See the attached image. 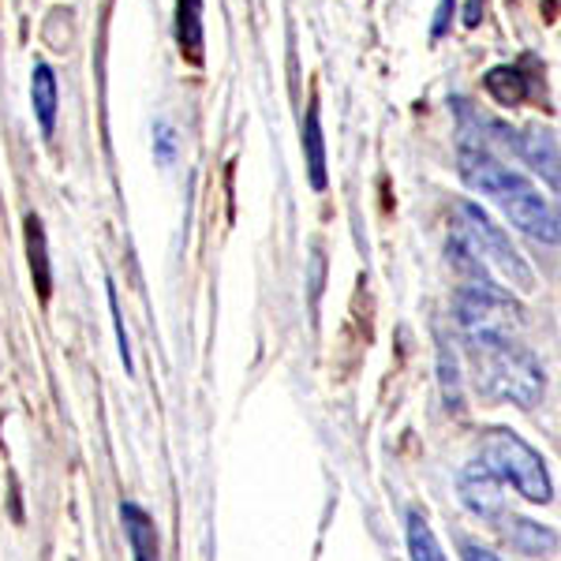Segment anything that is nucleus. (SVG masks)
<instances>
[{
	"mask_svg": "<svg viewBox=\"0 0 561 561\" xmlns=\"http://www.w3.org/2000/svg\"><path fill=\"white\" fill-rule=\"evenodd\" d=\"M457 169L472 192L491 195L502 214L524 232V237L539 240V243H561V210L554 198H547L531 184L528 176L510 169L505 161H497L491 147L460 135L457 147Z\"/></svg>",
	"mask_w": 561,
	"mask_h": 561,
	"instance_id": "nucleus-1",
	"label": "nucleus"
},
{
	"mask_svg": "<svg viewBox=\"0 0 561 561\" xmlns=\"http://www.w3.org/2000/svg\"><path fill=\"white\" fill-rule=\"evenodd\" d=\"M476 364V382L491 401L536 409L547 393L539 359L517 341H494V345H468Z\"/></svg>",
	"mask_w": 561,
	"mask_h": 561,
	"instance_id": "nucleus-2",
	"label": "nucleus"
},
{
	"mask_svg": "<svg viewBox=\"0 0 561 561\" xmlns=\"http://www.w3.org/2000/svg\"><path fill=\"white\" fill-rule=\"evenodd\" d=\"M454 210H457L454 232L468 243V251L483 262L486 274L494 270V274L502 277L505 285L517 288V293H536V274H531L528 259L513 248L510 232H505L502 225L483 210V206L468 203V198H460Z\"/></svg>",
	"mask_w": 561,
	"mask_h": 561,
	"instance_id": "nucleus-3",
	"label": "nucleus"
},
{
	"mask_svg": "<svg viewBox=\"0 0 561 561\" xmlns=\"http://www.w3.org/2000/svg\"><path fill=\"white\" fill-rule=\"evenodd\" d=\"M479 460H483L502 483H510L520 497H528V502L547 505L550 497H554V483H550L547 465H542V457L520 438V434H513L505 427H491L483 434Z\"/></svg>",
	"mask_w": 561,
	"mask_h": 561,
	"instance_id": "nucleus-4",
	"label": "nucleus"
},
{
	"mask_svg": "<svg viewBox=\"0 0 561 561\" xmlns=\"http://www.w3.org/2000/svg\"><path fill=\"white\" fill-rule=\"evenodd\" d=\"M454 319L468 345H494L517 337L524 314L497 285H460L454 296Z\"/></svg>",
	"mask_w": 561,
	"mask_h": 561,
	"instance_id": "nucleus-5",
	"label": "nucleus"
},
{
	"mask_svg": "<svg viewBox=\"0 0 561 561\" xmlns=\"http://www.w3.org/2000/svg\"><path fill=\"white\" fill-rule=\"evenodd\" d=\"M483 128L494 131L497 142H505L524 165H531L539 173V180H547L554 192H561V147L554 142V135L542 131V128H528V131H517V128H505L497 121H486L483 116Z\"/></svg>",
	"mask_w": 561,
	"mask_h": 561,
	"instance_id": "nucleus-6",
	"label": "nucleus"
},
{
	"mask_svg": "<svg viewBox=\"0 0 561 561\" xmlns=\"http://www.w3.org/2000/svg\"><path fill=\"white\" fill-rule=\"evenodd\" d=\"M457 491H460V502L468 505V513H476L479 520H491V524L505 520L502 479H497L483 460H472V465L460 468Z\"/></svg>",
	"mask_w": 561,
	"mask_h": 561,
	"instance_id": "nucleus-7",
	"label": "nucleus"
},
{
	"mask_svg": "<svg viewBox=\"0 0 561 561\" xmlns=\"http://www.w3.org/2000/svg\"><path fill=\"white\" fill-rule=\"evenodd\" d=\"M121 524H124V531H128L135 561H161V554H158V528H153L147 510H139L135 502H121Z\"/></svg>",
	"mask_w": 561,
	"mask_h": 561,
	"instance_id": "nucleus-8",
	"label": "nucleus"
},
{
	"mask_svg": "<svg viewBox=\"0 0 561 561\" xmlns=\"http://www.w3.org/2000/svg\"><path fill=\"white\" fill-rule=\"evenodd\" d=\"M26 262H31V277L34 288H38V300H49L53 296V270H49V243H45V229L34 214H26Z\"/></svg>",
	"mask_w": 561,
	"mask_h": 561,
	"instance_id": "nucleus-9",
	"label": "nucleus"
},
{
	"mask_svg": "<svg viewBox=\"0 0 561 561\" xmlns=\"http://www.w3.org/2000/svg\"><path fill=\"white\" fill-rule=\"evenodd\" d=\"M300 139H304V158H307V180H311L314 192H325V187H330V173H325V139H322L319 105L307 108Z\"/></svg>",
	"mask_w": 561,
	"mask_h": 561,
	"instance_id": "nucleus-10",
	"label": "nucleus"
},
{
	"mask_svg": "<svg viewBox=\"0 0 561 561\" xmlns=\"http://www.w3.org/2000/svg\"><path fill=\"white\" fill-rule=\"evenodd\" d=\"M31 105L42 124V135H53V128H57V108H60V87H57V76H53L49 65H34Z\"/></svg>",
	"mask_w": 561,
	"mask_h": 561,
	"instance_id": "nucleus-11",
	"label": "nucleus"
},
{
	"mask_svg": "<svg viewBox=\"0 0 561 561\" xmlns=\"http://www.w3.org/2000/svg\"><path fill=\"white\" fill-rule=\"evenodd\" d=\"M483 87H486V94H491L497 105H520L524 98H528V90H531L528 76H524L517 65H497V68H491L483 76Z\"/></svg>",
	"mask_w": 561,
	"mask_h": 561,
	"instance_id": "nucleus-12",
	"label": "nucleus"
},
{
	"mask_svg": "<svg viewBox=\"0 0 561 561\" xmlns=\"http://www.w3.org/2000/svg\"><path fill=\"white\" fill-rule=\"evenodd\" d=\"M176 42L187 60H203V0H176Z\"/></svg>",
	"mask_w": 561,
	"mask_h": 561,
	"instance_id": "nucleus-13",
	"label": "nucleus"
},
{
	"mask_svg": "<svg viewBox=\"0 0 561 561\" xmlns=\"http://www.w3.org/2000/svg\"><path fill=\"white\" fill-rule=\"evenodd\" d=\"M505 536H510L513 547L520 550V554H550V550L558 547V536L550 528H542L536 520H524V517H510V528H505Z\"/></svg>",
	"mask_w": 561,
	"mask_h": 561,
	"instance_id": "nucleus-14",
	"label": "nucleus"
},
{
	"mask_svg": "<svg viewBox=\"0 0 561 561\" xmlns=\"http://www.w3.org/2000/svg\"><path fill=\"white\" fill-rule=\"evenodd\" d=\"M409 554H412V561H449L438 536H434V528L427 524V517L415 510L409 513Z\"/></svg>",
	"mask_w": 561,
	"mask_h": 561,
	"instance_id": "nucleus-15",
	"label": "nucleus"
},
{
	"mask_svg": "<svg viewBox=\"0 0 561 561\" xmlns=\"http://www.w3.org/2000/svg\"><path fill=\"white\" fill-rule=\"evenodd\" d=\"M438 375H442V397H446V409L465 412V393H460V378H457V356L449 345H438Z\"/></svg>",
	"mask_w": 561,
	"mask_h": 561,
	"instance_id": "nucleus-16",
	"label": "nucleus"
},
{
	"mask_svg": "<svg viewBox=\"0 0 561 561\" xmlns=\"http://www.w3.org/2000/svg\"><path fill=\"white\" fill-rule=\"evenodd\" d=\"M108 311H113V330H116V348H121V359H124V370H135V359H131V345H128V325H124V314H121V300H116V288L108 285Z\"/></svg>",
	"mask_w": 561,
	"mask_h": 561,
	"instance_id": "nucleus-17",
	"label": "nucleus"
},
{
	"mask_svg": "<svg viewBox=\"0 0 561 561\" xmlns=\"http://www.w3.org/2000/svg\"><path fill=\"white\" fill-rule=\"evenodd\" d=\"M153 142H158V161L161 165H169V161L176 158V131L169 128L165 121L153 124Z\"/></svg>",
	"mask_w": 561,
	"mask_h": 561,
	"instance_id": "nucleus-18",
	"label": "nucleus"
},
{
	"mask_svg": "<svg viewBox=\"0 0 561 561\" xmlns=\"http://www.w3.org/2000/svg\"><path fill=\"white\" fill-rule=\"evenodd\" d=\"M454 8L457 0H438V12H434V26H431V38L438 42L442 34L449 31V23H454Z\"/></svg>",
	"mask_w": 561,
	"mask_h": 561,
	"instance_id": "nucleus-19",
	"label": "nucleus"
},
{
	"mask_svg": "<svg viewBox=\"0 0 561 561\" xmlns=\"http://www.w3.org/2000/svg\"><path fill=\"white\" fill-rule=\"evenodd\" d=\"M483 4H486V0H468V4H465V26H479V20H483Z\"/></svg>",
	"mask_w": 561,
	"mask_h": 561,
	"instance_id": "nucleus-20",
	"label": "nucleus"
},
{
	"mask_svg": "<svg viewBox=\"0 0 561 561\" xmlns=\"http://www.w3.org/2000/svg\"><path fill=\"white\" fill-rule=\"evenodd\" d=\"M319 288H322V255L314 251V262H311V300H319Z\"/></svg>",
	"mask_w": 561,
	"mask_h": 561,
	"instance_id": "nucleus-21",
	"label": "nucleus"
},
{
	"mask_svg": "<svg viewBox=\"0 0 561 561\" xmlns=\"http://www.w3.org/2000/svg\"><path fill=\"white\" fill-rule=\"evenodd\" d=\"M465 561H502L497 554H491V550H483V547H472V542H468L465 547Z\"/></svg>",
	"mask_w": 561,
	"mask_h": 561,
	"instance_id": "nucleus-22",
	"label": "nucleus"
}]
</instances>
